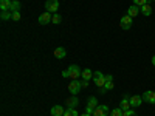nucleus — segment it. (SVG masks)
Masks as SVG:
<instances>
[{
	"mask_svg": "<svg viewBox=\"0 0 155 116\" xmlns=\"http://www.w3.org/2000/svg\"><path fill=\"white\" fill-rule=\"evenodd\" d=\"M132 23H134V19L132 17H129L127 14L124 16V17H121V22H120V27L123 28V30H130L132 28Z\"/></svg>",
	"mask_w": 155,
	"mask_h": 116,
	"instance_id": "obj_5",
	"label": "nucleus"
},
{
	"mask_svg": "<svg viewBox=\"0 0 155 116\" xmlns=\"http://www.w3.org/2000/svg\"><path fill=\"white\" fill-rule=\"evenodd\" d=\"M99 93H101V95H104V93H107V90H106L104 87H101V88H99Z\"/></svg>",
	"mask_w": 155,
	"mask_h": 116,
	"instance_id": "obj_29",
	"label": "nucleus"
},
{
	"mask_svg": "<svg viewBox=\"0 0 155 116\" xmlns=\"http://www.w3.org/2000/svg\"><path fill=\"white\" fill-rule=\"evenodd\" d=\"M141 104H143V96H140V95L130 96V105L132 107H140Z\"/></svg>",
	"mask_w": 155,
	"mask_h": 116,
	"instance_id": "obj_13",
	"label": "nucleus"
},
{
	"mask_svg": "<svg viewBox=\"0 0 155 116\" xmlns=\"http://www.w3.org/2000/svg\"><path fill=\"white\" fill-rule=\"evenodd\" d=\"M65 54H67V51H65V48H64V47H58L54 50V57H58V59H64V57H65Z\"/></svg>",
	"mask_w": 155,
	"mask_h": 116,
	"instance_id": "obj_15",
	"label": "nucleus"
},
{
	"mask_svg": "<svg viewBox=\"0 0 155 116\" xmlns=\"http://www.w3.org/2000/svg\"><path fill=\"white\" fill-rule=\"evenodd\" d=\"M153 2H155V0H153Z\"/></svg>",
	"mask_w": 155,
	"mask_h": 116,
	"instance_id": "obj_34",
	"label": "nucleus"
},
{
	"mask_svg": "<svg viewBox=\"0 0 155 116\" xmlns=\"http://www.w3.org/2000/svg\"><path fill=\"white\" fill-rule=\"evenodd\" d=\"M110 116H123V110L121 108H113L110 111Z\"/></svg>",
	"mask_w": 155,
	"mask_h": 116,
	"instance_id": "obj_23",
	"label": "nucleus"
},
{
	"mask_svg": "<svg viewBox=\"0 0 155 116\" xmlns=\"http://www.w3.org/2000/svg\"><path fill=\"white\" fill-rule=\"evenodd\" d=\"M82 87H84V88L88 87V81H82Z\"/></svg>",
	"mask_w": 155,
	"mask_h": 116,
	"instance_id": "obj_31",
	"label": "nucleus"
},
{
	"mask_svg": "<svg viewBox=\"0 0 155 116\" xmlns=\"http://www.w3.org/2000/svg\"><path fill=\"white\" fill-rule=\"evenodd\" d=\"M67 70H68V76L71 77V79H78V77L82 74V70L78 67V65H70Z\"/></svg>",
	"mask_w": 155,
	"mask_h": 116,
	"instance_id": "obj_6",
	"label": "nucleus"
},
{
	"mask_svg": "<svg viewBox=\"0 0 155 116\" xmlns=\"http://www.w3.org/2000/svg\"><path fill=\"white\" fill-rule=\"evenodd\" d=\"M0 17H2V20H9V19H12V12L11 11H2Z\"/></svg>",
	"mask_w": 155,
	"mask_h": 116,
	"instance_id": "obj_20",
	"label": "nucleus"
},
{
	"mask_svg": "<svg viewBox=\"0 0 155 116\" xmlns=\"http://www.w3.org/2000/svg\"><path fill=\"white\" fill-rule=\"evenodd\" d=\"M81 77H82V81H90V79H93V71L90 70V68H85V70L82 71Z\"/></svg>",
	"mask_w": 155,
	"mask_h": 116,
	"instance_id": "obj_17",
	"label": "nucleus"
},
{
	"mask_svg": "<svg viewBox=\"0 0 155 116\" xmlns=\"http://www.w3.org/2000/svg\"><path fill=\"white\" fill-rule=\"evenodd\" d=\"M45 9L51 14H56L59 9V0H47L45 2Z\"/></svg>",
	"mask_w": 155,
	"mask_h": 116,
	"instance_id": "obj_2",
	"label": "nucleus"
},
{
	"mask_svg": "<svg viewBox=\"0 0 155 116\" xmlns=\"http://www.w3.org/2000/svg\"><path fill=\"white\" fill-rule=\"evenodd\" d=\"M141 12V9H140V6H137V5H132V6H129V9H127V16L129 17H137L138 14Z\"/></svg>",
	"mask_w": 155,
	"mask_h": 116,
	"instance_id": "obj_11",
	"label": "nucleus"
},
{
	"mask_svg": "<svg viewBox=\"0 0 155 116\" xmlns=\"http://www.w3.org/2000/svg\"><path fill=\"white\" fill-rule=\"evenodd\" d=\"M20 11H17V12H12V20H16V22H19L20 20Z\"/></svg>",
	"mask_w": 155,
	"mask_h": 116,
	"instance_id": "obj_26",
	"label": "nucleus"
},
{
	"mask_svg": "<svg viewBox=\"0 0 155 116\" xmlns=\"http://www.w3.org/2000/svg\"><path fill=\"white\" fill-rule=\"evenodd\" d=\"M62 22V17L58 14V12H56V14H53V19H51V23H56V25H59Z\"/></svg>",
	"mask_w": 155,
	"mask_h": 116,
	"instance_id": "obj_22",
	"label": "nucleus"
},
{
	"mask_svg": "<svg viewBox=\"0 0 155 116\" xmlns=\"http://www.w3.org/2000/svg\"><path fill=\"white\" fill-rule=\"evenodd\" d=\"M81 116H92V114H88V113H84V114H81Z\"/></svg>",
	"mask_w": 155,
	"mask_h": 116,
	"instance_id": "obj_33",
	"label": "nucleus"
},
{
	"mask_svg": "<svg viewBox=\"0 0 155 116\" xmlns=\"http://www.w3.org/2000/svg\"><path fill=\"white\" fill-rule=\"evenodd\" d=\"M78 104H79V99H78L76 96H71L67 99V108H76Z\"/></svg>",
	"mask_w": 155,
	"mask_h": 116,
	"instance_id": "obj_14",
	"label": "nucleus"
},
{
	"mask_svg": "<svg viewBox=\"0 0 155 116\" xmlns=\"http://www.w3.org/2000/svg\"><path fill=\"white\" fill-rule=\"evenodd\" d=\"M62 76H64V77H70V76H68V70H65V71H62Z\"/></svg>",
	"mask_w": 155,
	"mask_h": 116,
	"instance_id": "obj_30",
	"label": "nucleus"
},
{
	"mask_svg": "<svg viewBox=\"0 0 155 116\" xmlns=\"http://www.w3.org/2000/svg\"><path fill=\"white\" fill-rule=\"evenodd\" d=\"M147 3V0H134V5H137V6H143V5H146Z\"/></svg>",
	"mask_w": 155,
	"mask_h": 116,
	"instance_id": "obj_24",
	"label": "nucleus"
},
{
	"mask_svg": "<svg viewBox=\"0 0 155 116\" xmlns=\"http://www.w3.org/2000/svg\"><path fill=\"white\" fill-rule=\"evenodd\" d=\"M106 82H113V76L112 74H106Z\"/></svg>",
	"mask_w": 155,
	"mask_h": 116,
	"instance_id": "obj_28",
	"label": "nucleus"
},
{
	"mask_svg": "<svg viewBox=\"0 0 155 116\" xmlns=\"http://www.w3.org/2000/svg\"><path fill=\"white\" fill-rule=\"evenodd\" d=\"M93 82L96 84V87H98V88L104 87V85H106V74H102L101 71L93 73Z\"/></svg>",
	"mask_w": 155,
	"mask_h": 116,
	"instance_id": "obj_3",
	"label": "nucleus"
},
{
	"mask_svg": "<svg viewBox=\"0 0 155 116\" xmlns=\"http://www.w3.org/2000/svg\"><path fill=\"white\" fill-rule=\"evenodd\" d=\"M82 88V81H78V79H71V82L68 84V92L71 95H78Z\"/></svg>",
	"mask_w": 155,
	"mask_h": 116,
	"instance_id": "obj_1",
	"label": "nucleus"
},
{
	"mask_svg": "<svg viewBox=\"0 0 155 116\" xmlns=\"http://www.w3.org/2000/svg\"><path fill=\"white\" fill-rule=\"evenodd\" d=\"M51 116H64V113H65V108H62L61 105H53L50 110Z\"/></svg>",
	"mask_w": 155,
	"mask_h": 116,
	"instance_id": "obj_12",
	"label": "nucleus"
},
{
	"mask_svg": "<svg viewBox=\"0 0 155 116\" xmlns=\"http://www.w3.org/2000/svg\"><path fill=\"white\" fill-rule=\"evenodd\" d=\"M11 2H12V0H0V9H2V11H9Z\"/></svg>",
	"mask_w": 155,
	"mask_h": 116,
	"instance_id": "obj_19",
	"label": "nucleus"
},
{
	"mask_svg": "<svg viewBox=\"0 0 155 116\" xmlns=\"http://www.w3.org/2000/svg\"><path fill=\"white\" fill-rule=\"evenodd\" d=\"M115 85H113V82H106V85H104V88L107 90V92H109V90H112Z\"/></svg>",
	"mask_w": 155,
	"mask_h": 116,
	"instance_id": "obj_27",
	"label": "nucleus"
},
{
	"mask_svg": "<svg viewBox=\"0 0 155 116\" xmlns=\"http://www.w3.org/2000/svg\"><path fill=\"white\" fill-rule=\"evenodd\" d=\"M20 9H22V5H20L19 0H12L11 6H9V11H11V12H17V11H20Z\"/></svg>",
	"mask_w": 155,
	"mask_h": 116,
	"instance_id": "obj_18",
	"label": "nucleus"
},
{
	"mask_svg": "<svg viewBox=\"0 0 155 116\" xmlns=\"http://www.w3.org/2000/svg\"><path fill=\"white\" fill-rule=\"evenodd\" d=\"M96 107H98V99H96L95 96H90V98H88V102H87L85 113L93 114V111H95V108H96Z\"/></svg>",
	"mask_w": 155,
	"mask_h": 116,
	"instance_id": "obj_4",
	"label": "nucleus"
},
{
	"mask_svg": "<svg viewBox=\"0 0 155 116\" xmlns=\"http://www.w3.org/2000/svg\"><path fill=\"white\" fill-rule=\"evenodd\" d=\"M120 108H121L123 111H126V110H129V108H132V105H130V96L124 95V96L121 98V104H120Z\"/></svg>",
	"mask_w": 155,
	"mask_h": 116,
	"instance_id": "obj_8",
	"label": "nucleus"
},
{
	"mask_svg": "<svg viewBox=\"0 0 155 116\" xmlns=\"http://www.w3.org/2000/svg\"><path fill=\"white\" fill-rule=\"evenodd\" d=\"M152 65H153V67H155V54H153V56H152Z\"/></svg>",
	"mask_w": 155,
	"mask_h": 116,
	"instance_id": "obj_32",
	"label": "nucleus"
},
{
	"mask_svg": "<svg viewBox=\"0 0 155 116\" xmlns=\"http://www.w3.org/2000/svg\"><path fill=\"white\" fill-rule=\"evenodd\" d=\"M140 9H141V14H143V16H146V17H147V16H150V14H152V11H153V8H152L149 3L143 5V6H141Z\"/></svg>",
	"mask_w": 155,
	"mask_h": 116,
	"instance_id": "obj_16",
	"label": "nucleus"
},
{
	"mask_svg": "<svg viewBox=\"0 0 155 116\" xmlns=\"http://www.w3.org/2000/svg\"><path fill=\"white\" fill-rule=\"evenodd\" d=\"M123 116H137V113H135L134 110H130V108H129V110L123 111Z\"/></svg>",
	"mask_w": 155,
	"mask_h": 116,
	"instance_id": "obj_25",
	"label": "nucleus"
},
{
	"mask_svg": "<svg viewBox=\"0 0 155 116\" xmlns=\"http://www.w3.org/2000/svg\"><path fill=\"white\" fill-rule=\"evenodd\" d=\"M51 19H53V16H51V12L45 11L44 14L39 16L37 22H39V25H47V23H50V22H51Z\"/></svg>",
	"mask_w": 155,
	"mask_h": 116,
	"instance_id": "obj_7",
	"label": "nucleus"
},
{
	"mask_svg": "<svg viewBox=\"0 0 155 116\" xmlns=\"http://www.w3.org/2000/svg\"><path fill=\"white\" fill-rule=\"evenodd\" d=\"M64 116H79L76 111V108H65V113H64Z\"/></svg>",
	"mask_w": 155,
	"mask_h": 116,
	"instance_id": "obj_21",
	"label": "nucleus"
},
{
	"mask_svg": "<svg viewBox=\"0 0 155 116\" xmlns=\"http://www.w3.org/2000/svg\"><path fill=\"white\" fill-rule=\"evenodd\" d=\"M141 96H143V101H146L147 104H155V92H152V90H147Z\"/></svg>",
	"mask_w": 155,
	"mask_h": 116,
	"instance_id": "obj_9",
	"label": "nucleus"
},
{
	"mask_svg": "<svg viewBox=\"0 0 155 116\" xmlns=\"http://www.w3.org/2000/svg\"><path fill=\"white\" fill-rule=\"evenodd\" d=\"M93 116H109V107L107 105H98L93 111Z\"/></svg>",
	"mask_w": 155,
	"mask_h": 116,
	"instance_id": "obj_10",
	"label": "nucleus"
}]
</instances>
